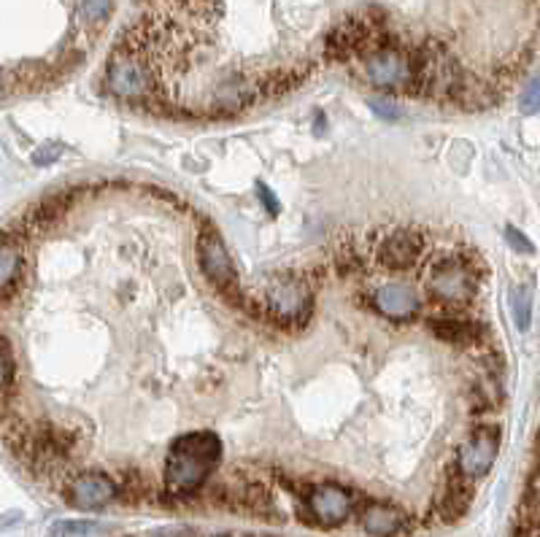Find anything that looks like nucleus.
Here are the masks:
<instances>
[{"mask_svg":"<svg viewBox=\"0 0 540 537\" xmlns=\"http://www.w3.org/2000/svg\"><path fill=\"white\" fill-rule=\"evenodd\" d=\"M222 462V441L216 432L178 435L165 457V495L168 500H192Z\"/></svg>","mask_w":540,"mask_h":537,"instance_id":"f257e3e1","label":"nucleus"},{"mask_svg":"<svg viewBox=\"0 0 540 537\" xmlns=\"http://www.w3.org/2000/svg\"><path fill=\"white\" fill-rule=\"evenodd\" d=\"M362 59V76L371 86L389 95L419 97V73H416V46L389 32L376 49Z\"/></svg>","mask_w":540,"mask_h":537,"instance_id":"f03ea898","label":"nucleus"},{"mask_svg":"<svg viewBox=\"0 0 540 537\" xmlns=\"http://www.w3.org/2000/svg\"><path fill=\"white\" fill-rule=\"evenodd\" d=\"M487 276V265L476 249H462L457 254H449L430 268L427 292L435 308L454 311L465 308L479 297L481 278Z\"/></svg>","mask_w":540,"mask_h":537,"instance_id":"7ed1b4c3","label":"nucleus"},{"mask_svg":"<svg viewBox=\"0 0 540 537\" xmlns=\"http://www.w3.org/2000/svg\"><path fill=\"white\" fill-rule=\"evenodd\" d=\"M108 89L130 103H149L157 95H165V86L160 84L157 73L151 70V65L146 62V57L133 49L130 43H124L119 38L114 54L108 57Z\"/></svg>","mask_w":540,"mask_h":537,"instance_id":"20e7f679","label":"nucleus"},{"mask_svg":"<svg viewBox=\"0 0 540 537\" xmlns=\"http://www.w3.org/2000/svg\"><path fill=\"white\" fill-rule=\"evenodd\" d=\"M314 287L308 273H281L265 289V316L279 327H306L314 311Z\"/></svg>","mask_w":540,"mask_h":537,"instance_id":"39448f33","label":"nucleus"},{"mask_svg":"<svg viewBox=\"0 0 540 537\" xmlns=\"http://www.w3.org/2000/svg\"><path fill=\"white\" fill-rule=\"evenodd\" d=\"M427 246V235L416 224H398L371 241V257L384 270H411Z\"/></svg>","mask_w":540,"mask_h":537,"instance_id":"423d86ee","label":"nucleus"},{"mask_svg":"<svg viewBox=\"0 0 540 537\" xmlns=\"http://www.w3.org/2000/svg\"><path fill=\"white\" fill-rule=\"evenodd\" d=\"M427 327L433 330V335L449 346L457 349H476L484 351L492 346V330L476 319H468L457 311H444L438 308L435 314L427 316Z\"/></svg>","mask_w":540,"mask_h":537,"instance_id":"0eeeda50","label":"nucleus"},{"mask_svg":"<svg viewBox=\"0 0 540 537\" xmlns=\"http://www.w3.org/2000/svg\"><path fill=\"white\" fill-rule=\"evenodd\" d=\"M306 508H308V516L314 524L335 530L349 522V516L354 511V495L346 487L333 484V481L314 484L306 492Z\"/></svg>","mask_w":540,"mask_h":537,"instance_id":"6e6552de","label":"nucleus"},{"mask_svg":"<svg viewBox=\"0 0 540 537\" xmlns=\"http://www.w3.org/2000/svg\"><path fill=\"white\" fill-rule=\"evenodd\" d=\"M498 454H500V430L495 424H481L460 446L454 465L462 478L476 484L479 478H484L492 470V465L498 462Z\"/></svg>","mask_w":540,"mask_h":537,"instance_id":"1a4fd4ad","label":"nucleus"},{"mask_svg":"<svg viewBox=\"0 0 540 537\" xmlns=\"http://www.w3.org/2000/svg\"><path fill=\"white\" fill-rule=\"evenodd\" d=\"M62 495H65L68 505H73L78 511H100L116 500L119 489L108 473L89 470V473H73L62 484Z\"/></svg>","mask_w":540,"mask_h":537,"instance_id":"9d476101","label":"nucleus"},{"mask_svg":"<svg viewBox=\"0 0 540 537\" xmlns=\"http://www.w3.org/2000/svg\"><path fill=\"white\" fill-rule=\"evenodd\" d=\"M197 259H200V270L203 276L216 287V289H224V287H233L238 284V273H235V265L219 238V232L211 227V224H203L200 235H197Z\"/></svg>","mask_w":540,"mask_h":537,"instance_id":"9b49d317","label":"nucleus"},{"mask_svg":"<svg viewBox=\"0 0 540 537\" xmlns=\"http://www.w3.org/2000/svg\"><path fill=\"white\" fill-rule=\"evenodd\" d=\"M371 305L389 322H411L419 314V295L400 281L381 284L371 295Z\"/></svg>","mask_w":540,"mask_h":537,"instance_id":"f8f14e48","label":"nucleus"},{"mask_svg":"<svg viewBox=\"0 0 540 537\" xmlns=\"http://www.w3.org/2000/svg\"><path fill=\"white\" fill-rule=\"evenodd\" d=\"M360 519H362V530L373 537H398L414 527L408 514L392 503H368Z\"/></svg>","mask_w":540,"mask_h":537,"instance_id":"ddd939ff","label":"nucleus"},{"mask_svg":"<svg viewBox=\"0 0 540 537\" xmlns=\"http://www.w3.org/2000/svg\"><path fill=\"white\" fill-rule=\"evenodd\" d=\"M371 268V238L360 241L352 230L343 232L335 249V270L341 278H354L365 276Z\"/></svg>","mask_w":540,"mask_h":537,"instance_id":"4468645a","label":"nucleus"},{"mask_svg":"<svg viewBox=\"0 0 540 537\" xmlns=\"http://www.w3.org/2000/svg\"><path fill=\"white\" fill-rule=\"evenodd\" d=\"M14 384H16V365L11 357L8 343L0 338V414H11V400H14Z\"/></svg>","mask_w":540,"mask_h":537,"instance_id":"2eb2a0df","label":"nucleus"},{"mask_svg":"<svg viewBox=\"0 0 540 537\" xmlns=\"http://www.w3.org/2000/svg\"><path fill=\"white\" fill-rule=\"evenodd\" d=\"M511 314L519 330H530V319H533V297L527 287H514L511 289Z\"/></svg>","mask_w":540,"mask_h":537,"instance_id":"dca6fc26","label":"nucleus"},{"mask_svg":"<svg viewBox=\"0 0 540 537\" xmlns=\"http://www.w3.org/2000/svg\"><path fill=\"white\" fill-rule=\"evenodd\" d=\"M78 8H81V16H84L87 22L100 24V22H105V16L111 14L114 0H81Z\"/></svg>","mask_w":540,"mask_h":537,"instance_id":"f3484780","label":"nucleus"},{"mask_svg":"<svg viewBox=\"0 0 540 537\" xmlns=\"http://www.w3.org/2000/svg\"><path fill=\"white\" fill-rule=\"evenodd\" d=\"M506 238H508V243H511L517 251H522V254H533V251H535V246L527 241V235H522V232L514 230V227H506Z\"/></svg>","mask_w":540,"mask_h":537,"instance_id":"a211bd4d","label":"nucleus"},{"mask_svg":"<svg viewBox=\"0 0 540 537\" xmlns=\"http://www.w3.org/2000/svg\"><path fill=\"white\" fill-rule=\"evenodd\" d=\"M95 532H97V527L89 522H73V524L62 527V537H92Z\"/></svg>","mask_w":540,"mask_h":537,"instance_id":"6ab92c4d","label":"nucleus"},{"mask_svg":"<svg viewBox=\"0 0 540 537\" xmlns=\"http://www.w3.org/2000/svg\"><path fill=\"white\" fill-rule=\"evenodd\" d=\"M57 157H59V146H57V143H49V146H41V149L35 151L32 162H35V165H49V162H54Z\"/></svg>","mask_w":540,"mask_h":537,"instance_id":"aec40b11","label":"nucleus"},{"mask_svg":"<svg viewBox=\"0 0 540 537\" xmlns=\"http://www.w3.org/2000/svg\"><path fill=\"white\" fill-rule=\"evenodd\" d=\"M522 108H525L527 114H535V111H538V84H535V81H530V86L525 89Z\"/></svg>","mask_w":540,"mask_h":537,"instance_id":"412c9836","label":"nucleus"},{"mask_svg":"<svg viewBox=\"0 0 540 537\" xmlns=\"http://www.w3.org/2000/svg\"><path fill=\"white\" fill-rule=\"evenodd\" d=\"M371 108H376V114L384 116V119H400L398 108L392 103H387V100H371Z\"/></svg>","mask_w":540,"mask_h":537,"instance_id":"4be33fe9","label":"nucleus"},{"mask_svg":"<svg viewBox=\"0 0 540 537\" xmlns=\"http://www.w3.org/2000/svg\"><path fill=\"white\" fill-rule=\"evenodd\" d=\"M257 189H260V200H262V203L268 205L270 216H276V214H279V203H276V195H273V192H270L268 187H262V184H260Z\"/></svg>","mask_w":540,"mask_h":537,"instance_id":"5701e85b","label":"nucleus"},{"mask_svg":"<svg viewBox=\"0 0 540 537\" xmlns=\"http://www.w3.org/2000/svg\"><path fill=\"white\" fill-rule=\"evenodd\" d=\"M0 92H3V73H0Z\"/></svg>","mask_w":540,"mask_h":537,"instance_id":"b1692460","label":"nucleus"}]
</instances>
